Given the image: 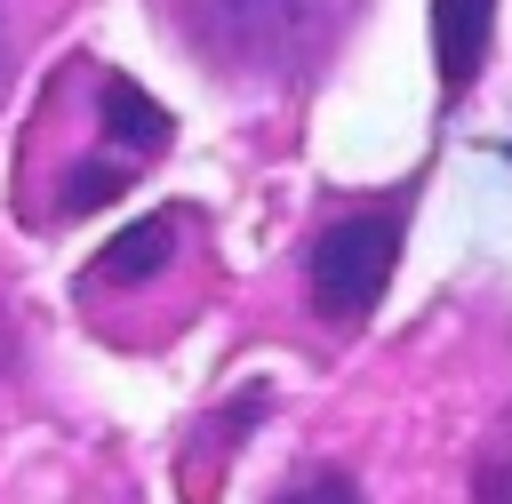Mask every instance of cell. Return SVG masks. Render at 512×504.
Wrapping results in <instances>:
<instances>
[{
	"label": "cell",
	"mask_w": 512,
	"mask_h": 504,
	"mask_svg": "<svg viewBox=\"0 0 512 504\" xmlns=\"http://www.w3.org/2000/svg\"><path fill=\"white\" fill-rule=\"evenodd\" d=\"M408 208H416V184H400L392 200H368V208H352V216L312 232L304 296H312V312L328 328H360L376 312V296H384V280L400 264V240H408Z\"/></svg>",
	"instance_id": "6da1fadb"
},
{
	"label": "cell",
	"mask_w": 512,
	"mask_h": 504,
	"mask_svg": "<svg viewBox=\"0 0 512 504\" xmlns=\"http://www.w3.org/2000/svg\"><path fill=\"white\" fill-rule=\"evenodd\" d=\"M328 32V0H192V40L216 64H256L280 72L312 56Z\"/></svg>",
	"instance_id": "7a4b0ae2"
},
{
	"label": "cell",
	"mask_w": 512,
	"mask_h": 504,
	"mask_svg": "<svg viewBox=\"0 0 512 504\" xmlns=\"http://www.w3.org/2000/svg\"><path fill=\"white\" fill-rule=\"evenodd\" d=\"M176 256H184V208H168V216H144V224H128V232H112V240L96 248V264L80 272L88 312H96V304H112V296L152 288Z\"/></svg>",
	"instance_id": "3957f363"
},
{
	"label": "cell",
	"mask_w": 512,
	"mask_h": 504,
	"mask_svg": "<svg viewBox=\"0 0 512 504\" xmlns=\"http://www.w3.org/2000/svg\"><path fill=\"white\" fill-rule=\"evenodd\" d=\"M496 40V0H432V56H440V88L464 96L488 64Z\"/></svg>",
	"instance_id": "277c9868"
},
{
	"label": "cell",
	"mask_w": 512,
	"mask_h": 504,
	"mask_svg": "<svg viewBox=\"0 0 512 504\" xmlns=\"http://www.w3.org/2000/svg\"><path fill=\"white\" fill-rule=\"evenodd\" d=\"M272 504H360V488H352V472H336V464H320V472H304V480H288Z\"/></svg>",
	"instance_id": "5b68a950"
},
{
	"label": "cell",
	"mask_w": 512,
	"mask_h": 504,
	"mask_svg": "<svg viewBox=\"0 0 512 504\" xmlns=\"http://www.w3.org/2000/svg\"><path fill=\"white\" fill-rule=\"evenodd\" d=\"M480 496H488V504H512V464H488V472H480Z\"/></svg>",
	"instance_id": "8992f818"
},
{
	"label": "cell",
	"mask_w": 512,
	"mask_h": 504,
	"mask_svg": "<svg viewBox=\"0 0 512 504\" xmlns=\"http://www.w3.org/2000/svg\"><path fill=\"white\" fill-rule=\"evenodd\" d=\"M0 72H8V16H0Z\"/></svg>",
	"instance_id": "52a82bcc"
}]
</instances>
